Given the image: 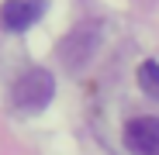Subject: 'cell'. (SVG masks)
Returning <instances> with one entry per match:
<instances>
[{
	"label": "cell",
	"instance_id": "cell-1",
	"mask_svg": "<svg viewBox=\"0 0 159 155\" xmlns=\"http://www.w3.org/2000/svg\"><path fill=\"white\" fill-rule=\"evenodd\" d=\"M52 97H56V80H52L48 69H28L17 76V83L11 86V103L21 114H35L45 110Z\"/></svg>",
	"mask_w": 159,
	"mask_h": 155
},
{
	"label": "cell",
	"instance_id": "cell-2",
	"mask_svg": "<svg viewBox=\"0 0 159 155\" xmlns=\"http://www.w3.org/2000/svg\"><path fill=\"white\" fill-rule=\"evenodd\" d=\"M125 145L135 155H159V117H131L125 124Z\"/></svg>",
	"mask_w": 159,
	"mask_h": 155
},
{
	"label": "cell",
	"instance_id": "cell-3",
	"mask_svg": "<svg viewBox=\"0 0 159 155\" xmlns=\"http://www.w3.org/2000/svg\"><path fill=\"white\" fill-rule=\"evenodd\" d=\"M45 14V0H4L0 4V24L7 31H28Z\"/></svg>",
	"mask_w": 159,
	"mask_h": 155
},
{
	"label": "cell",
	"instance_id": "cell-4",
	"mask_svg": "<svg viewBox=\"0 0 159 155\" xmlns=\"http://www.w3.org/2000/svg\"><path fill=\"white\" fill-rule=\"evenodd\" d=\"M93 45H97V35H93L90 28H80V31H73V35L62 41V62H66V66H73V69H80V66H83V62L90 59Z\"/></svg>",
	"mask_w": 159,
	"mask_h": 155
},
{
	"label": "cell",
	"instance_id": "cell-5",
	"mask_svg": "<svg viewBox=\"0 0 159 155\" xmlns=\"http://www.w3.org/2000/svg\"><path fill=\"white\" fill-rule=\"evenodd\" d=\"M139 86L152 97V100H159V62H142L139 66Z\"/></svg>",
	"mask_w": 159,
	"mask_h": 155
}]
</instances>
